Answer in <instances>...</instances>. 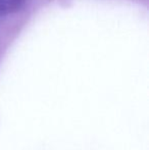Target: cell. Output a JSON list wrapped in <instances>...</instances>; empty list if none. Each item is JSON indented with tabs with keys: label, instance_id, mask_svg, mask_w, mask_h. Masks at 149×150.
Here are the masks:
<instances>
[{
	"label": "cell",
	"instance_id": "1",
	"mask_svg": "<svg viewBox=\"0 0 149 150\" xmlns=\"http://www.w3.org/2000/svg\"><path fill=\"white\" fill-rule=\"evenodd\" d=\"M27 0H0V16H7L18 11Z\"/></svg>",
	"mask_w": 149,
	"mask_h": 150
}]
</instances>
